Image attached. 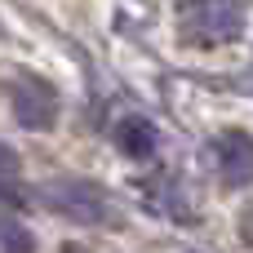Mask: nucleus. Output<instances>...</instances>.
Listing matches in <instances>:
<instances>
[{
	"label": "nucleus",
	"mask_w": 253,
	"mask_h": 253,
	"mask_svg": "<svg viewBox=\"0 0 253 253\" xmlns=\"http://www.w3.org/2000/svg\"><path fill=\"white\" fill-rule=\"evenodd\" d=\"M13 116H18L22 129L44 133V129H53V120H58V93H53L40 76H22L18 89H13Z\"/></svg>",
	"instance_id": "f03ea898"
},
{
	"label": "nucleus",
	"mask_w": 253,
	"mask_h": 253,
	"mask_svg": "<svg viewBox=\"0 0 253 253\" xmlns=\"http://www.w3.org/2000/svg\"><path fill=\"white\" fill-rule=\"evenodd\" d=\"M213 160L227 187H253V138L245 129H227L213 138Z\"/></svg>",
	"instance_id": "20e7f679"
},
{
	"label": "nucleus",
	"mask_w": 253,
	"mask_h": 253,
	"mask_svg": "<svg viewBox=\"0 0 253 253\" xmlns=\"http://www.w3.org/2000/svg\"><path fill=\"white\" fill-rule=\"evenodd\" d=\"M116 147H120L129 160H151V156L160 151V133H156V125H151L147 116H125V120L116 125Z\"/></svg>",
	"instance_id": "39448f33"
},
{
	"label": "nucleus",
	"mask_w": 253,
	"mask_h": 253,
	"mask_svg": "<svg viewBox=\"0 0 253 253\" xmlns=\"http://www.w3.org/2000/svg\"><path fill=\"white\" fill-rule=\"evenodd\" d=\"M178 31L191 44H227L245 31V9L236 0H187L178 13Z\"/></svg>",
	"instance_id": "f257e3e1"
},
{
	"label": "nucleus",
	"mask_w": 253,
	"mask_h": 253,
	"mask_svg": "<svg viewBox=\"0 0 253 253\" xmlns=\"http://www.w3.org/2000/svg\"><path fill=\"white\" fill-rule=\"evenodd\" d=\"M0 245H4V253H31L36 249L31 231H22L18 222H0Z\"/></svg>",
	"instance_id": "423d86ee"
},
{
	"label": "nucleus",
	"mask_w": 253,
	"mask_h": 253,
	"mask_svg": "<svg viewBox=\"0 0 253 253\" xmlns=\"http://www.w3.org/2000/svg\"><path fill=\"white\" fill-rule=\"evenodd\" d=\"M13 173H18V156L9 142H0V178H13Z\"/></svg>",
	"instance_id": "0eeeda50"
},
{
	"label": "nucleus",
	"mask_w": 253,
	"mask_h": 253,
	"mask_svg": "<svg viewBox=\"0 0 253 253\" xmlns=\"http://www.w3.org/2000/svg\"><path fill=\"white\" fill-rule=\"evenodd\" d=\"M44 205L58 209L71 222H102L107 218V205H102L98 187H89V182H49L44 187Z\"/></svg>",
	"instance_id": "7ed1b4c3"
}]
</instances>
